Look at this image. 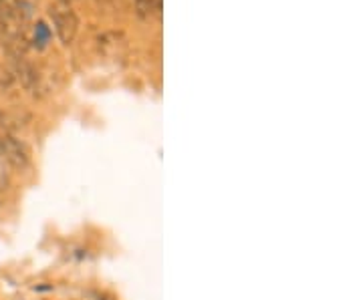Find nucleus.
Instances as JSON below:
<instances>
[{
    "mask_svg": "<svg viewBox=\"0 0 363 300\" xmlns=\"http://www.w3.org/2000/svg\"><path fill=\"white\" fill-rule=\"evenodd\" d=\"M0 159L11 163L16 170H25L30 163L26 145L21 139L13 137L9 131H0Z\"/></svg>",
    "mask_w": 363,
    "mask_h": 300,
    "instance_id": "f257e3e1",
    "label": "nucleus"
},
{
    "mask_svg": "<svg viewBox=\"0 0 363 300\" xmlns=\"http://www.w3.org/2000/svg\"><path fill=\"white\" fill-rule=\"evenodd\" d=\"M55 26H57V35L65 45L75 39L79 28V18L73 11H63V13H55Z\"/></svg>",
    "mask_w": 363,
    "mask_h": 300,
    "instance_id": "f03ea898",
    "label": "nucleus"
},
{
    "mask_svg": "<svg viewBox=\"0 0 363 300\" xmlns=\"http://www.w3.org/2000/svg\"><path fill=\"white\" fill-rule=\"evenodd\" d=\"M47 39H49V28H47V25H45V23H39V25H37V35H35V40L39 42L40 49L45 47Z\"/></svg>",
    "mask_w": 363,
    "mask_h": 300,
    "instance_id": "7ed1b4c3",
    "label": "nucleus"
},
{
    "mask_svg": "<svg viewBox=\"0 0 363 300\" xmlns=\"http://www.w3.org/2000/svg\"><path fill=\"white\" fill-rule=\"evenodd\" d=\"M138 2V11L142 14L152 13V8H154V0H135Z\"/></svg>",
    "mask_w": 363,
    "mask_h": 300,
    "instance_id": "20e7f679",
    "label": "nucleus"
},
{
    "mask_svg": "<svg viewBox=\"0 0 363 300\" xmlns=\"http://www.w3.org/2000/svg\"><path fill=\"white\" fill-rule=\"evenodd\" d=\"M6 21H4V18H2V16H0V35H2V33H4V30H6Z\"/></svg>",
    "mask_w": 363,
    "mask_h": 300,
    "instance_id": "39448f33",
    "label": "nucleus"
},
{
    "mask_svg": "<svg viewBox=\"0 0 363 300\" xmlns=\"http://www.w3.org/2000/svg\"><path fill=\"white\" fill-rule=\"evenodd\" d=\"M63 2H69V0H63Z\"/></svg>",
    "mask_w": 363,
    "mask_h": 300,
    "instance_id": "423d86ee",
    "label": "nucleus"
},
{
    "mask_svg": "<svg viewBox=\"0 0 363 300\" xmlns=\"http://www.w3.org/2000/svg\"><path fill=\"white\" fill-rule=\"evenodd\" d=\"M0 2H4V0H0Z\"/></svg>",
    "mask_w": 363,
    "mask_h": 300,
    "instance_id": "0eeeda50",
    "label": "nucleus"
}]
</instances>
